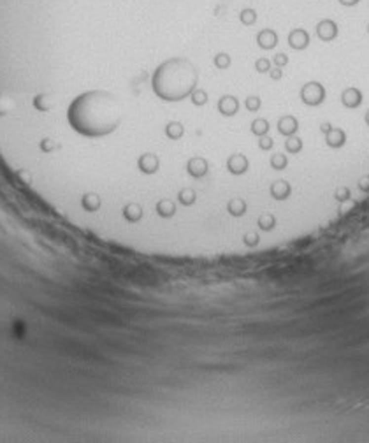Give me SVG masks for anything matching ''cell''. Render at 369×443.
<instances>
[{
  "instance_id": "cb8c5ba5",
  "label": "cell",
  "mask_w": 369,
  "mask_h": 443,
  "mask_svg": "<svg viewBox=\"0 0 369 443\" xmlns=\"http://www.w3.org/2000/svg\"><path fill=\"white\" fill-rule=\"evenodd\" d=\"M271 76H273L274 79H280L281 77V69L278 67V69H274V71H271Z\"/></svg>"
},
{
  "instance_id": "ffe728a7",
  "label": "cell",
  "mask_w": 369,
  "mask_h": 443,
  "mask_svg": "<svg viewBox=\"0 0 369 443\" xmlns=\"http://www.w3.org/2000/svg\"><path fill=\"white\" fill-rule=\"evenodd\" d=\"M274 64H276L278 67L281 69V67H283V65L289 64V58H287L285 55H281V53H280V55H276V57H274Z\"/></svg>"
},
{
  "instance_id": "ba28073f",
  "label": "cell",
  "mask_w": 369,
  "mask_h": 443,
  "mask_svg": "<svg viewBox=\"0 0 369 443\" xmlns=\"http://www.w3.org/2000/svg\"><path fill=\"white\" fill-rule=\"evenodd\" d=\"M278 129L283 136L290 137V136H295L297 129H299V121H297L295 116H283L280 121H278Z\"/></svg>"
},
{
  "instance_id": "7c38bea8",
  "label": "cell",
  "mask_w": 369,
  "mask_h": 443,
  "mask_svg": "<svg viewBox=\"0 0 369 443\" xmlns=\"http://www.w3.org/2000/svg\"><path fill=\"white\" fill-rule=\"evenodd\" d=\"M141 167L145 173H155L157 171V158L153 157V155H146L143 160H141Z\"/></svg>"
},
{
  "instance_id": "277c9868",
  "label": "cell",
  "mask_w": 369,
  "mask_h": 443,
  "mask_svg": "<svg viewBox=\"0 0 369 443\" xmlns=\"http://www.w3.org/2000/svg\"><path fill=\"white\" fill-rule=\"evenodd\" d=\"M317 36L324 42H329L337 37V25L332 20H322L317 25Z\"/></svg>"
},
{
  "instance_id": "30bf717a",
  "label": "cell",
  "mask_w": 369,
  "mask_h": 443,
  "mask_svg": "<svg viewBox=\"0 0 369 443\" xmlns=\"http://www.w3.org/2000/svg\"><path fill=\"white\" fill-rule=\"evenodd\" d=\"M276 42H278V37H276V34H274L273 30H264V32L258 36V44H260L264 49L274 48Z\"/></svg>"
},
{
  "instance_id": "d4e9b609",
  "label": "cell",
  "mask_w": 369,
  "mask_h": 443,
  "mask_svg": "<svg viewBox=\"0 0 369 443\" xmlns=\"http://www.w3.org/2000/svg\"><path fill=\"white\" fill-rule=\"evenodd\" d=\"M271 146H273V141H271V139H264V141H262V148L264 149L271 148Z\"/></svg>"
},
{
  "instance_id": "484cf974",
  "label": "cell",
  "mask_w": 369,
  "mask_h": 443,
  "mask_svg": "<svg viewBox=\"0 0 369 443\" xmlns=\"http://www.w3.org/2000/svg\"><path fill=\"white\" fill-rule=\"evenodd\" d=\"M364 121H366V123H368V127H369V109H368V111H366V116H364Z\"/></svg>"
},
{
  "instance_id": "4fadbf2b",
  "label": "cell",
  "mask_w": 369,
  "mask_h": 443,
  "mask_svg": "<svg viewBox=\"0 0 369 443\" xmlns=\"http://www.w3.org/2000/svg\"><path fill=\"white\" fill-rule=\"evenodd\" d=\"M221 104H227V108H220L223 114H234L237 111V102L234 97H223V99H221Z\"/></svg>"
},
{
  "instance_id": "7a4b0ae2",
  "label": "cell",
  "mask_w": 369,
  "mask_h": 443,
  "mask_svg": "<svg viewBox=\"0 0 369 443\" xmlns=\"http://www.w3.org/2000/svg\"><path fill=\"white\" fill-rule=\"evenodd\" d=\"M197 86V71L186 58H171L153 74V90L164 101H183Z\"/></svg>"
},
{
  "instance_id": "44dd1931",
  "label": "cell",
  "mask_w": 369,
  "mask_h": 443,
  "mask_svg": "<svg viewBox=\"0 0 369 443\" xmlns=\"http://www.w3.org/2000/svg\"><path fill=\"white\" fill-rule=\"evenodd\" d=\"M341 5H345V7H355V5L361 2V0H337Z\"/></svg>"
},
{
  "instance_id": "3957f363",
  "label": "cell",
  "mask_w": 369,
  "mask_h": 443,
  "mask_svg": "<svg viewBox=\"0 0 369 443\" xmlns=\"http://www.w3.org/2000/svg\"><path fill=\"white\" fill-rule=\"evenodd\" d=\"M301 101L306 106H320L325 101V88L318 81H309L301 88Z\"/></svg>"
},
{
  "instance_id": "2e32d148",
  "label": "cell",
  "mask_w": 369,
  "mask_h": 443,
  "mask_svg": "<svg viewBox=\"0 0 369 443\" xmlns=\"http://www.w3.org/2000/svg\"><path fill=\"white\" fill-rule=\"evenodd\" d=\"M274 223H276V220H274V217H271V215H265V217L260 220V227L264 230H271L274 227Z\"/></svg>"
},
{
  "instance_id": "6da1fadb",
  "label": "cell",
  "mask_w": 369,
  "mask_h": 443,
  "mask_svg": "<svg viewBox=\"0 0 369 443\" xmlns=\"http://www.w3.org/2000/svg\"><path fill=\"white\" fill-rule=\"evenodd\" d=\"M67 120L76 132L101 137L120 125L121 104L112 93L92 90L74 99L69 106Z\"/></svg>"
},
{
  "instance_id": "603a6c76",
  "label": "cell",
  "mask_w": 369,
  "mask_h": 443,
  "mask_svg": "<svg viewBox=\"0 0 369 443\" xmlns=\"http://www.w3.org/2000/svg\"><path fill=\"white\" fill-rule=\"evenodd\" d=\"M258 106H260V101H258V99H255V97H252V101H248V108L250 109H257Z\"/></svg>"
},
{
  "instance_id": "52a82bcc",
  "label": "cell",
  "mask_w": 369,
  "mask_h": 443,
  "mask_svg": "<svg viewBox=\"0 0 369 443\" xmlns=\"http://www.w3.org/2000/svg\"><path fill=\"white\" fill-rule=\"evenodd\" d=\"M289 44H290V48H294V49H304V48H308V46H309V36H308V32H306V30H302V29L292 30V32H290V36H289Z\"/></svg>"
},
{
  "instance_id": "5bb4252c",
  "label": "cell",
  "mask_w": 369,
  "mask_h": 443,
  "mask_svg": "<svg viewBox=\"0 0 369 443\" xmlns=\"http://www.w3.org/2000/svg\"><path fill=\"white\" fill-rule=\"evenodd\" d=\"M287 164H289V160H287L285 155H274V157L271 158V165H273L274 169H278V171L285 169Z\"/></svg>"
},
{
  "instance_id": "ac0fdd59",
  "label": "cell",
  "mask_w": 369,
  "mask_h": 443,
  "mask_svg": "<svg viewBox=\"0 0 369 443\" xmlns=\"http://www.w3.org/2000/svg\"><path fill=\"white\" fill-rule=\"evenodd\" d=\"M267 129H269V125H267V121L265 120L255 121V123H253V130H255L257 134H265L267 132Z\"/></svg>"
},
{
  "instance_id": "e0dca14e",
  "label": "cell",
  "mask_w": 369,
  "mask_h": 443,
  "mask_svg": "<svg viewBox=\"0 0 369 443\" xmlns=\"http://www.w3.org/2000/svg\"><path fill=\"white\" fill-rule=\"evenodd\" d=\"M11 108H12V102L9 101L5 95H2V93H0V114H5Z\"/></svg>"
},
{
  "instance_id": "8fae6325",
  "label": "cell",
  "mask_w": 369,
  "mask_h": 443,
  "mask_svg": "<svg viewBox=\"0 0 369 443\" xmlns=\"http://www.w3.org/2000/svg\"><path fill=\"white\" fill-rule=\"evenodd\" d=\"M285 148H287V151H289V153L295 155V153H299V151L302 149V141L299 139V137L290 136V139L285 143Z\"/></svg>"
},
{
  "instance_id": "9c48e42d",
  "label": "cell",
  "mask_w": 369,
  "mask_h": 443,
  "mask_svg": "<svg viewBox=\"0 0 369 443\" xmlns=\"http://www.w3.org/2000/svg\"><path fill=\"white\" fill-rule=\"evenodd\" d=\"M271 193H273V197L276 201H283V199L290 197V193H292V186L289 185L287 182H276L273 186H271Z\"/></svg>"
},
{
  "instance_id": "d6986e66",
  "label": "cell",
  "mask_w": 369,
  "mask_h": 443,
  "mask_svg": "<svg viewBox=\"0 0 369 443\" xmlns=\"http://www.w3.org/2000/svg\"><path fill=\"white\" fill-rule=\"evenodd\" d=\"M359 188H361L362 192H369V174H366V176H362L361 180H359Z\"/></svg>"
},
{
  "instance_id": "9a60e30c",
  "label": "cell",
  "mask_w": 369,
  "mask_h": 443,
  "mask_svg": "<svg viewBox=\"0 0 369 443\" xmlns=\"http://www.w3.org/2000/svg\"><path fill=\"white\" fill-rule=\"evenodd\" d=\"M334 197H336V201L345 202V201H348V199L352 197V193H350L348 186H339V188L334 192Z\"/></svg>"
},
{
  "instance_id": "5b68a950",
  "label": "cell",
  "mask_w": 369,
  "mask_h": 443,
  "mask_svg": "<svg viewBox=\"0 0 369 443\" xmlns=\"http://www.w3.org/2000/svg\"><path fill=\"white\" fill-rule=\"evenodd\" d=\"M341 102L345 108L355 109L362 104V92L355 86H348L346 90H343L341 93Z\"/></svg>"
},
{
  "instance_id": "7402d4cb",
  "label": "cell",
  "mask_w": 369,
  "mask_h": 443,
  "mask_svg": "<svg viewBox=\"0 0 369 443\" xmlns=\"http://www.w3.org/2000/svg\"><path fill=\"white\" fill-rule=\"evenodd\" d=\"M269 67H271V65H269V62H267V60H260V62H257V69H258V71H260V73H265V71H269Z\"/></svg>"
},
{
  "instance_id": "8992f818",
  "label": "cell",
  "mask_w": 369,
  "mask_h": 443,
  "mask_svg": "<svg viewBox=\"0 0 369 443\" xmlns=\"http://www.w3.org/2000/svg\"><path fill=\"white\" fill-rule=\"evenodd\" d=\"M325 143H327V146H329V148H334V149L345 146V143H346L345 130L339 129V127H332L329 132L325 134Z\"/></svg>"
}]
</instances>
